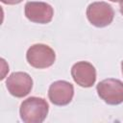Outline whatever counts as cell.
I'll return each instance as SVG.
<instances>
[{
  "instance_id": "1",
  "label": "cell",
  "mask_w": 123,
  "mask_h": 123,
  "mask_svg": "<svg viewBox=\"0 0 123 123\" xmlns=\"http://www.w3.org/2000/svg\"><path fill=\"white\" fill-rule=\"evenodd\" d=\"M48 111L49 105L45 99L32 96L21 103L19 114L25 123H41L45 120Z\"/></svg>"
},
{
  "instance_id": "2",
  "label": "cell",
  "mask_w": 123,
  "mask_h": 123,
  "mask_svg": "<svg viewBox=\"0 0 123 123\" xmlns=\"http://www.w3.org/2000/svg\"><path fill=\"white\" fill-rule=\"evenodd\" d=\"M26 59L31 66L42 69L50 67L55 62L56 54L50 46L42 43H37L27 50Z\"/></svg>"
},
{
  "instance_id": "3",
  "label": "cell",
  "mask_w": 123,
  "mask_h": 123,
  "mask_svg": "<svg viewBox=\"0 0 123 123\" xmlns=\"http://www.w3.org/2000/svg\"><path fill=\"white\" fill-rule=\"evenodd\" d=\"M114 16L112 7L103 1L93 2L86 8V17L88 21L95 27L103 28L110 25Z\"/></svg>"
},
{
  "instance_id": "4",
  "label": "cell",
  "mask_w": 123,
  "mask_h": 123,
  "mask_svg": "<svg viewBox=\"0 0 123 123\" xmlns=\"http://www.w3.org/2000/svg\"><path fill=\"white\" fill-rule=\"evenodd\" d=\"M99 97L109 105H119L123 103V83L117 79H105L97 86Z\"/></svg>"
},
{
  "instance_id": "5",
  "label": "cell",
  "mask_w": 123,
  "mask_h": 123,
  "mask_svg": "<svg viewBox=\"0 0 123 123\" xmlns=\"http://www.w3.org/2000/svg\"><path fill=\"white\" fill-rule=\"evenodd\" d=\"M6 86L12 96L22 98L31 92L33 80L26 72H13L7 78Z\"/></svg>"
},
{
  "instance_id": "6",
  "label": "cell",
  "mask_w": 123,
  "mask_h": 123,
  "mask_svg": "<svg viewBox=\"0 0 123 123\" xmlns=\"http://www.w3.org/2000/svg\"><path fill=\"white\" fill-rule=\"evenodd\" d=\"M24 8L25 16L34 23H49L54 15V10L52 6L45 2H27Z\"/></svg>"
},
{
  "instance_id": "7",
  "label": "cell",
  "mask_w": 123,
  "mask_h": 123,
  "mask_svg": "<svg viewBox=\"0 0 123 123\" xmlns=\"http://www.w3.org/2000/svg\"><path fill=\"white\" fill-rule=\"evenodd\" d=\"M74 96V86L67 81H56L48 89L49 100L57 106L68 105Z\"/></svg>"
},
{
  "instance_id": "8",
  "label": "cell",
  "mask_w": 123,
  "mask_h": 123,
  "mask_svg": "<svg viewBox=\"0 0 123 123\" xmlns=\"http://www.w3.org/2000/svg\"><path fill=\"white\" fill-rule=\"evenodd\" d=\"M71 76L74 82L82 87H90L96 81V69L88 62H78L71 68Z\"/></svg>"
},
{
  "instance_id": "9",
  "label": "cell",
  "mask_w": 123,
  "mask_h": 123,
  "mask_svg": "<svg viewBox=\"0 0 123 123\" xmlns=\"http://www.w3.org/2000/svg\"><path fill=\"white\" fill-rule=\"evenodd\" d=\"M22 1L23 0H1L2 3L7 4V5H16V4L21 3Z\"/></svg>"
},
{
  "instance_id": "10",
  "label": "cell",
  "mask_w": 123,
  "mask_h": 123,
  "mask_svg": "<svg viewBox=\"0 0 123 123\" xmlns=\"http://www.w3.org/2000/svg\"><path fill=\"white\" fill-rule=\"evenodd\" d=\"M119 8H120V12H121V14L123 15V1L120 2V7H119Z\"/></svg>"
},
{
  "instance_id": "11",
  "label": "cell",
  "mask_w": 123,
  "mask_h": 123,
  "mask_svg": "<svg viewBox=\"0 0 123 123\" xmlns=\"http://www.w3.org/2000/svg\"><path fill=\"white\" fill-rule=\"evenodd\" d=\"M110 1H111V2H121L123 0H110Z\"/></svg>"
},
{
  "instance_id": "12",
  "label": "cell",
  "mask_w": 123,
  "mask_h": 123,
  "mask_svg": "<svg viewBox=\"0 0 123 123\" xmlns=\"http://www.w3.org/2000/svg\"><path fill=\"white\" fill-rule=\"evenodd\" d=\"M121 69H122V74H123V61L121 62Z\"/></svg>"
}]
</instances>
